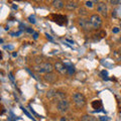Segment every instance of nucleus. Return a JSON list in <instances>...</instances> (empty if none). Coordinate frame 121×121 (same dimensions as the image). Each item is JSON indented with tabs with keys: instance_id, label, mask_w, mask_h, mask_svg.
<instances>
[{
	"instance_id": "1",
	"label": "nucleus",
	"mask_w": 121,
	"mask_h": 121,
	"mask_svg": "<svg viewBox=\"0 0 121 121\" xmlns=\"http://www.w3.org/2000/svg\"><path fill=\"white\" fill-rule=\"evenodd\" d=\"M54 68L55 67L52 66L51 63L43 62V63H39V64H37V65H35L33 67V70L39 74H48V73H52Z\"/></svg>"
},
{
	"instance_id": "2",
	"label": "nucleus",
	"mask_w": 121,
	"mask_h": 121,
	"mask_svg": "<svg viewBox=\"0 0 121 121\" xmlns=\"http://www.w3.org/2000/svg\"><path fill=\"white\" fill-rule=\"evenodd\" d=\"M73 101H74L75 106L78 109H81L83 107H85L86 104H87L86 97L83 95L82 93H75L73 95Z\"/></svg>"
},
{
	"instance_id": "3",
	"label": "nucleus",
	"mask_w": 121,
	"mask_h": 121,
	"mask_svg": "<svg viewBox=\"0 0 121 121\" xmlns=\"http://www.w3.org/2000/svg\"><path fill=\"white\" fill-rule=\"evenodd\" d=\"M51 19L56 22V24H59L60 26H66L68 24V18L66 15H62V14H55L52 13L50 15Z\"/></svg>"
},
{
	"instance_id": "4",
	"label": "nucleus",
	"mask_w": 121,
	"mask_h": 121,
	"mask_svg": "<svg viewBox=\"0 0 121 121\" xmlns=\"http://www.w3.org/2000/svg\"><path fill=\"white\" fill-rule=\"evenodd\" d=\"M90 21H91V24H92V26H93L94 29H99L101 26H102V23H103L102 17L100 16V15H98V14H93V15H91Z\"/></svg>"
},
{
	"instance_id": "5",
	"label": "nucleus",
	"mask_w": 121,
	"mask_h": 121,
	"mask_svg": "<svg viewBox=\"0 0 121 121\" xmlns=\"http://www.w3.org/2000/svg\"><path fill=\"white\" fill-rule=\"evenodd\" d=\"M78 24L83 30H85V31H91L92 29H94L92 24H91L90 19H87V18L81 17L80 19L78 20Z\"/></svg>"
},
{
	"instance_id": "6",
	"label": "nucleus",
	"mask_w": 121,
	"mask_h": 121,
	"mask_svg": "<svg viewBox=\"0 0 121 121\" xmlns=\"http://www.w3.org/2000/svg\"><path fill=\"white\" fill-rule=\"evenodd\" d=\"M69 108H70V103H69V101L66 99L59 101L58 104H56V109H58V111L60 113H62V114H65L66 112L69 111Z\"/></svg>"
},
{
	"instance_id": "7",
	"label": "nucleus",
	"mask_w": 121,
	"mask_h": 121,
	"mask_svg": "<svg viewBox=\"0 0 121 121\" xmlns=\"http://www.w3.org/2000/svg\"><path fill=\"white\" fill-rule=\"evenodd\" d=\"M97 11L99 12L102 16H107L108 15V8H107V4L103 1H100L99 3H97Z\"/></svg>"
},
{
	"instance_id": "8",
	"label": "nucleus",
	"mask_w": 121,
	"mask_h": 121,
	"mask_svg": "<svg viewBox=\"0 0 121 121\" xmlns=\"http://www.w3.org/2000/svg\"><path fill=\"white\" fill-rule=\"evenodd\" d=\"M54 67H55V70L56 72H59L60 74L67 73V66L65 65V64H63L62 62H56Z\"/></svg>"
},
{
	"instance_id": "9",
	"label": "nucleus",
	"mask_w": 121,
	"mask_h": 121,
	"mask_svg": "<svg viewBox=\"0 0 121 121\" xmlns=\"http://www.w3.org/2000/svg\"><path fill=\"white\" fill-rule=\"evenodd\" d=\"M43 79H44V81L45 82H48V84H54V83L56 81V75L54 74L52 72V73H48V74H44L43 76Z\"/></svg>"
},
{
	"instance_id": "10",
	"label": "nucleus",
	"mask_w": 121,
	"mask_h": 121,
	"mask_svg": "<svg viewBox=\"0 0 121 121\" xmlns=\"http://www.w3.org/2000/svg\"><path fill=\"white\" fill-rule=\"evenodd\" d=\"M52 4L56 9H62V8H64V6L66 5L63 0H52Z\"/></svg>"
},
{
	"instance_id": "11",
	"label": "nucleus",
	"mask_w": 121,
	"mask_h": 121,
	"mask_svg": "<svg viewBox=\"0 0 121 121\" xmlns=\"http://www.w3.org/2000/svg\"><path fill=\"white\" fill-rule=\"evenodd\" d=\"M92 107L97 111L101 110L102 107H103V105H102V101L101 100H94L92 102Z\"/></svg>"
},
{
	"instance_id": "12",
	"label": "nucleus",
	"mask_w": 121,
	"mask_h": 121,
	"mask_svg": "<svg viewBox=\"0 0 121 121\" xmlns=\"http://www.w3.org/2000/svg\"><path fill=\"white\" fill-rule=\"evenodd\" d=\"M65 7H66L68 10H75L78 7V3L77 2H74V1H69L68 3H66Z\"/></svg>"
},
{
	"instance_id": "13",
	"label": "nucleus",
	"mask_w": 121,
	"mask_h": 121,
	"mask_svg": "<svg viewBox=\"0 0 121 121\" xmlns=\"http://www.w3.org/2000/svg\"><path fill=\"white\" fill-rule=\"evenodd\" d=\"M56 89H51L48 91L47 93V98H48L50 100H55V97H56Z\"/></svg>"
},
{
	"instance_id": "14",
	"label": "nucleus",
	"mask_w": 121,
	"mask_h": 121,
	"mask_svg": "<svg viewBox=\"0 0 121 121\" xmlns=\"http://www.w3.org/2000/svg\"><path fill=\"white\" fill-rule=\"evenodd\" d=\"M66 96H67V94H66L65 92H62V91H58V92H56V94L55 100L56 99V100H58V102H59V101H60V100H63V99H66Z\"/></svg>"
},
{
	"instance_id": "15",
	"label": "nucleus",
	"mask_w": 121,
	"mask_h": 121,
	"mask_svg": "<svg viewBox=\"0 0 121 121\" xmlns=\"http://www.w3.org/2000/svg\"><path fill=\"white\" fill-rule=\"evenodd\" d=\"M76 78H77V80H79V81L84 82L87 79V75L84 72H79V73H77V75H76Z\"/></svg>"
},
{
	"instance_id": "16",
	"label": "nucleus",
	"mask_w": 121,
	"mask_h": 121,
	"mask_svg": "<svg viewBox=\"0 0 121 121\" xmlns=\"http://www.w3.org/2000/svg\"><path fill=\"white\" fill-rule=\"evenodd\" d=\"M81 121H96L95 117H93L92 115H83L81 117Z\"/></svg>"
},
{
	"instance_id": "17",
	"label": "nucleus",
	"mask_w": 121,
	"mask_h": 121,
	"mask_svg": "<svg viewBox=\"0 0 121 121\" xmlns=\"http://www.w3.org/2000/svg\"><path fill=\"white\" fill-rule=\"evenodd\" d=\"M78 14L81 15V16H85V15H87V10L85 8H83V7H81L78 10Z\"/></svg>"
},
{
	"instance_id": "18",
	"label": "nucleus",
	"mask_w": 121,
	"mask_h": 121,
	"mask_svg": "<svg viewBox=\"0 0 121 121\" xmlns=\"http://www.w3.org/2000/svg\"><path fill=\"white\" fill-rule=\"evenodd\" d=\"M67 73L69 74V75H73L75 73V68L73 66H71L69 68H67Z\"/></svg>"
},
{
	"instance_id": "19",
	"label": "nucleus",
	"mask_w": 121,
	"mask_h": 121,
	"mask_svg": "<svg viewBox=\"0 0 121 121\" xmlns=\"http://www.w3.org/2000/svg\"><path fill=\"white\" fill-rule=\"evenodd\" d=\"M110 1V4L112 6H115V5H118L120 3V0H109Z\"/></svg>"
},
{
	"instance_id": "20",
	"label": "nucleus",
	"mask_w": 121,
	"mask_h": 121,
	"mask_svg": "<svg viewBox=\"0 0 121 121\" xmlns=\"http://www.w3.org/2000/svg\"><path fill=\"white\" fill-rule=\"evenodd\" d=\"M93 4H94V3L91 1V0H87V1H86V6L89 7V8H93V6H94Z\"/></svg>"
},
{
	"instance_id": "21",
	"label": "nucleus",
	"mask_w": 121,
	"mask_h": 121,
	"mask_svg": "<svg viewBox=\"0 0 121 121\" xmlns=\"http://www.w3.org/2000/svg\"><path fill=\"white\" fill-rule=\"evenodd\" d=\"M28 19H29V22H31V23H35V18L33 15H30V16L28 17Z\"/></svg>"
},
{
	"instance_id": "22",
	"label": "nucleus",
	"mask_w": 121,
	"mask_h": 121,
	"mask_svg": "<svg viewBox=\"0 0 121 121\" xmlns=\"http://www.w3.org/2000/svg\"><path fill=\"white\" fill-rule=\"evenodd\" d=\"M100 121H108V118L106 116H102L100 117Z\"/></svg>"
},
{
	"instance_id": "23",
	"label": "nucleus",
	"mask_w": 121,
	"mask_h": 121,
	"mask_svg": "<svg viewBox=\"0 0 121 121\" xmlns=\"http://www.w3.org/2000/svg\"><path fill=\"white\" fill-rule=\"evenodd\" d=\"M37 37H39V33H37V32H35V33H33V39H37Z\"/></svg>"
},
{
	"instance_id": "24",
	"label": "nucleus",
	"mask_w": 121,
	"mask_h": 121,
	"mask_svg": "<svg viewBox=\"0 0 121 121\" xmlns=\"http://www.w3.org/2000/svg\"><path fill=\"white\" fill-rule=\"evenodd\" d=\"M118 31H119V29L117 28V27H114V28H113V32H114V33H117Z\"/></svg>"
},
{
	"instance_id": "25",
	"label": "nucleus",
	"mask_w": 121,
	"mask_h": 121,
	"mask_svg": "<svg viewBox=\"0 0 121 121\" xmlns=\"http://www.w3.org/2000/svg\"><path fill=\"white\" fill-rule=\"evenodd\" d=\"M101 75L102 76H107V72H106V71H102L101 72Z\"/></svg>"
},
{
	"instance_id": "26",
	"label": "nucleus",
	"mask_w": 121,
	"mask_h": 121,
	"mask_svg": "<svg viewBox=\"0 0 121 121\" xmlns=\"http://www.w3.org/2000/svg\"><path fill=\"white\" fill-rule=\"evenodd\" d=\"M26 31L29 32V33H32V32H33V30H32V29H30V28H26Z\"/></svg>"
},
{
	"instance_id": "27",
	"label": "nucleus",
	"mask_w": 121,
	"mask_h": 121,
	"mask_svg": "<svg viewBox=\"0 0 121 121\" xmlns=\"http://www.w3.org/2000/svg\"><path fill=\"white\" fill-rule=\"evenodd\" d=\"M47 35V37H48V39H50V40H52V36H51L50 35H48V33H47V35Z\"/></svg>"
},
{
	"instance_id": "28",
	"label": "nucleus",
	"mask_w": 121,
	"mask_h": 121,
	"mask_svg": "<svg viewBox=\"0 0 121 121\" xmlns=\"http://www.w3.org/2000/svg\"><path fill=\"white\" fill-rule=\"evenodd\" d=\"M91 1H92L93 3H99V2H100L99 0H91Z\"/></svg>"
},
{
	"instance_id": "29",
	"label": "nucleus",
	"mask_w": 121,
	"mask_h": 121,
	"mask_svg": "<svg viewBox=\"0 0 121 121\" xmlns=\"http://www.w3.org/2000/svg\"><path fill=\"white\" fill-rule=\"evenodd\" d=\"M60 121H67V118L66 117H62V118H60Z\"/></svg>"
},
{
	"instance_id": "30",
	"label": "nucleus",
	"mask_w": 121,
	"mask_h": 121,
	"mask_svg": "<svg viewBox=\"0 0 121 121\" xmlns=\"http://www.w3.org/2000/svg\"><path fill=\"white\" fill-rule=\"evenodd\" d=\"M4 112H5V108H4V106H2V114H3Z\"/></svg>"
},
{
	"instance_id": "31",
	"label": "nucleus",
	"mask_w": 121,
	"mask_h": 121,
	"mask_svg": "<svg viewBox=\"0 0 121 121\" xmlns=\"http://www.w3.org/2000/svg\"><path fill=\"white\" fill-rule=\"evenodd\" d=\"M35 1H36V2H39V1H41V0H35Z\"/></svg>"
},
{
	"instance_id": "32",
	"label": "nucleus",
	"mask_w": 121,
	"mask_h": 121,
	"mask_svg": "<svg viewBox=\"0 0 121 121\" xmlns=\"http://www.w3.org/2000/svg\"><path fill=\"white\" fill-rule=\"evenodd\" d=\"M119 52H119V54L121 55V48H120V50H119Z\"/></svg>"
},
{
	"instance_id": "33",
	"label": "nucleus",
	"mask_w": 121,
	"mask_h": 121,
	"mask_svg": "<svg viewBox=\"0 0 121 121\" xmlns=\"http://www.w3.org/2000/svg\"><path fill=\"white\" fill-rule=\"evenodd\" d=\"M17 1H20V0H17Z\"/></svg>"
},
{
	"instance_id": "34",
	"label": "nucleus",
	"mask_w": 121,
	"mask_h": 121,
	"mask_svg": "<svg viewBox=\"0 0 121 121\" xmlns=\"http://www.w3.org/2000/svg\"><path fill=\"white\" fill-rule=\"evenodd\" d=\"M69 1H71V0H69Z\"/></svg>"
}]
</instances>
